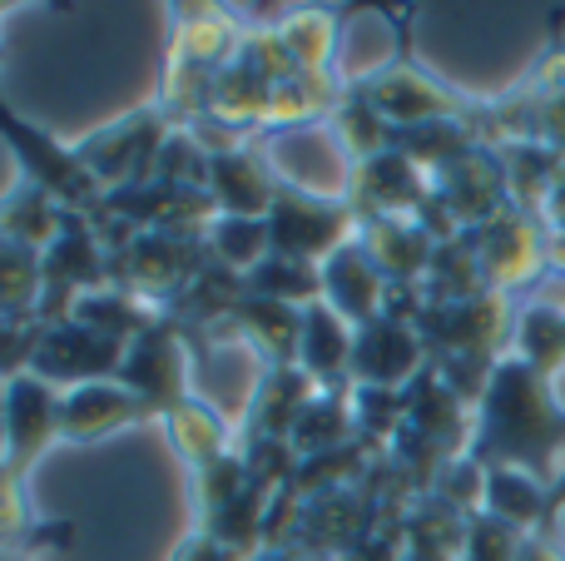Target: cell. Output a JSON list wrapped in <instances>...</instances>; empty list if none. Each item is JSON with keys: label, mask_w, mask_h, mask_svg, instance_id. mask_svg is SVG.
<instances>
[{"label": "cell", "mask_w": 565, "mask_h": 561, "mask_svg": "<svg viewBox=\"0 0 565 561\" xmlns=\"http://www.w3.org/2000/svg\"><path fill=\"white\" fill-rule=\"evenodd\" d=\"M209 268V244L199 234H164V229H139L109 254V288L145 298L159 314H174L184 294Z\"/></svg>", "instance_id": "6da1fadb"}, {"label": "cell", "mask_w": 565, "mask_h": 561, "mask_svg": "<svg viewBox=\"0 0 565 561\" xmlns=\"http://www.w3.org/2000/svg\"><path fill=\"white\" fill-rule=\"evenodd\" d=\"M254 145L282 189L348 204L358 159L348 155V145L338 139V129H332L328 119H322V125H298V129H268Z\"/></svg>", "instance_id": "7a4b0ae2"}, {"label": "cell", "mask_w": 565, "mask_h": 561, "mask_svg": "<svg viewBox=\"0 0 565 561\" xmlns=\"http://www.w3.org/2000/svg\"><path fill=\"white\" fill-rule=\"evenodd\" d=\"M0 139H6V149L15 155L20 179L40 184L50 199H60L65 209H75V214H95V209L105 204V184H99V179L79 165L75 149L55 145L45 129L25 125V119H20L6 99H0Z\"/></svg>", "instance_id": "3957f363"}, {"label": "cell", "mask_w": 565, "mask_h": 561, "mask_svg": "<svg viewBox=\"0 0 565 561\" xmlns=\"http://www.w3.org/2000/svg\"><path fill=\"white\" fill-rule=\"evenodd\" d=\"M189 368H194V343H189V334L174 324V318H164V324H154L149 334H139L135 343L125 348L119 383H125L154 417H164L179 398L194 393Z\"/></svg>", "instance_id": "277c9868"}, {"label": "cell", "mask_w": 565, "mask_h": 561, "mask_svg": "<svg viewBox=\"0 0 565 561\" xmlns=\"http://www.w3.org/2000/svg\"><path fill=\"white\" fill-rule=\"evenodd\" d=\"M358 209L338 204V199H312L298 189H282L268 209V239L274 254L282 258H302V264H322L328 254H338L342 244L358 239Z\"/></svg>", "instance_id": "5b68a950"}, {"label": "cell", "mask_w": 565, "mask_h": 561, "mask_svg": "<svg viewBox=\"0 0 565 561\" xmlns=\"http://www.w3.org/2000/svg\"><path fill=\"white\" fill-rule=\"evenodd\" d=\"M422 373H427V338H422V328L412 318L382 314L352 334V368H348L352 388H392V393H402Z\"/></svg>", "instance_id": "8992f818"}, {"label": "cell", "mask_w": 565, "mask_h": 561, "mask_svg": "<svg viewBox=\"0 0 565 561\" xmlns=\"http://www.w3.org/2000/svg\"><path fill=\"white\" fill-rule=\"evenodd\" d=\"M125 348L129 343H115V338L95 334V328L75 324V318H60V324H45V334H40V348H35L30 373L45 378V383L60 388V393H70V388L119 378Z\"/></svg>", "instance_id": "52a82bcc"}, {"label": "cell", "mask_w": 565, "mask_h": 561, "mask_svg": "<svg viewBox=\"0 0 565 561\" xmlns=\"http://www.w3.org/2000/svg\"><path fill=\"white\" fill-rule=\"evenodd\" d=\"M322 274V304L332 308V314H342L352 328H367L372 318L387 314V294L392 284L382 278V268L372 264V254L352 239V244H342L338 254H328L318 264Z\"/></svg>", "instance_id": "ba28073f"}, {"label": "cell", "mask_w": 565, "mask_h": 561, "mask_svg": "<svg viewBox=\"0 0 565 561\" xmlns=\"http://www.w3.org/2000/svg\"><path fill=\"white\" fill-rule=\"evenodd\" d=\"M6 433H10V457L6 467L25 473L50 443H60V388L45 378L20 373L6 383Z\"/></svg>", "instance_id": "9c48e42d"}, {"label": "cell", "mask_w": 565, "mask_h": 561, "mask_svg": "<svg viewBox=\"0 0 565 561\" xmlns=\"http://www.w3.org/2000/svg\"><path fill=\"white\" fill-rule=\"evenodd\" d=\"M209 194H214L218 214H244V219H268L278 199V179L264 165L258 145H234L209 155Z\"/></svg>", "instance_id": "30bf717a"}, {"label": "cell", "mask_w": 565, "mask_h": 561, "mask_svg": "<svg viewBox=\"0 0 565 561\" xmlns=\"http://www.w3.org/2000/svg\"><path fill=\"white\" fill-rule=\"evenodd\" d=\"M139 417H149V407L119 378L70 388V393H60V443H99Z\"/></svg>", "instance_id": "8fae6325"}, {"label": "cell", "mask_w": 565, "mask_h": 561, "mask_svg": "<svg viewBox=\"0 0 565 561\" xmlns=\"http://www.w3.org/2000/svg\"><path fill=\"white\" fill-rule=\"evenodd\" d=\"M358 89L372 99V109H377L392 129H407V125H427V119H451V115H457V99H451L437 80L417 75L412 65H387L382 75H372L367 85H358Z\"/></svg>", "instance_id": "7c38bea8"}, {"label": "cell", "mask_w": 565, "mask_h": 561, "mask_svg": "<svg viewBox=\"0 0 565 561\" xmlns=\"http://www.w3.org/2000/svg\"><path fill=\"white\" fill-rule=\"evenodd\" d=\"M352 334L358 328L342 314H332L328 304H308L302 308V338H298V368L312 378L318 388H352L348 368H352Z\"/></svg>", "instance_id": "4fadbf2b"}, {"label": "cell", "mask_w": 565, "mask_h": 561, "mask_svg": "<svg viewBox=\"0 0 565 561\" xmlns=\"http://www.w3.org/2000/svg\"><path fill=\"white\" fill-rule=\"evenodd\" d=\"M159 423H164V433H169V447H174V453L184 457L194 473H204V467L224 463V457L234 453V433H228V417L218 413L209 398H199V393L179 398V403L169 407Z\"/></svg>", "instance_id": "5bb4252c"}, {"label": "cell", "mask_w": 565, "mask_h": 561, "mask_svg": "<svg viewBox=\"0 0 565 561\" xmlns=\"http://www.w3.org/2000/svg\"><path fill=\"white\" fill-rule=\"evenodd\" d=\"M358 443V423H352V388H318L302 407L298 427H292L288 447L298 453V463L308 457H328Z\"/></svg>", "instance_id": "9a60e30c"}, {"label": "cell", "mask_w": 565, "mask_h": 561, "mask_svg": "<svg viewBox=\"0 0 565 561\" xmlns=\"http://www.w3.org/2000/svg\"><path fill=\"white\" fill-rule=\"evenodd\" d=\"M274 35H278L282 55H288L292 75H332L338 35H342L338 15H328V10H288Z\"/></svg>", "instance_id": "2e32d148"}, {"label": "cell", "mask_w": 565, "mask_h": 561, "mask_svg": "<svg viewBox=\"0 0 565 561\" xmlns=\"http://www.w3.org/2000/svg\"><path fill=\"white\" fill-rule=\"evenodd\" d=\"M60 219H65V204L50 199L40 184L20 179L6 199H0V239H15V244H30L45 254L60 234Z\"/></svg>", "instance_id": "e0dca14e"}, {"label": "cell", "mask_w": 565, "mask_h": 561, "mask_svg": "<svg viewBox=\"0 0 565 561\" xmlns=\"http://www.w3.org/2000/svg\"><path fill=\"white\" fill-rule=\"evenodd\" d=\"M204 244H209V258L238 278H248L268 254H274L268 219H244V214H218L214 224L204 229Z\"/></svg>", "instance_id": "ac0fdd59"}, {"label": "cell", "mask_w": 565, "mask_h": 561, "mask_svg": "<svg viewBox=\"0 0 565 561\" xmlns=\"http://www.w3.org/2000/svg\"><path fill=\"white\" fill-rule=\"evenodd\" d=\"M40 298H45L40 248L0 239V318H40Z\"/></svg>", "instance_id": "d6986e66"}, {"label": "cell", "mask_w": 565, "mask_h": 561, "mask_svg": "<svg viewBox=\"0 0 565 561\" xmlns=\"http://www.w3.org/2000/svg\"><path fill=\"white\" fill-rule=\"evenodd\" d=\"M244 288H248V294H258V298H274V304L308 308V304H318V298H322V274H318V264L268 254L264 264L244 278Z\"/></svg>", "instance_id": "ffe728a7"}, {"label": "cell", "mask_w": 565, "mask_h": 561, "mask_svg": "<svg viewBox=\"0 0 565 561\" xmlns=\"http://www.w3.org/2000/svg\"><path fill=\"white\" fill-rule=\"evenodd\" d=\"M487 507L497 522H507L521 532L526 522L541 517V487L531 483V477H521L516 467H497V473L487 477Z\"/></svg>", "instance_id": "44dd1931"}, {"label": "cell", "mask_w": 565, "mask_h": 561, "mask_svg": "<svg viewBox=\"0 0 565 561\" xmlns=\"http://www.w3.org/2000/svg\"><path fill=\"white\" fill-rule=\"evenodd\" d=\"M10 457V433H6V383H0V467Z\"/></svg>", "instance_id": "7402d4cb"}, {"label": "cell", "mask_w": 565, "mask_h": 561, "mask_svg": "<svg viewBox=\"0 0 565 561\" xmlns=\"http://www.w3.org/2000/svg\"><path fill=\"white\" fill-rule=\"evenodd\" d=\"M521 561H551L546 552H536V547H526V552H521Z\"/></svg>", "instance_id": "603a6c76"}]
</instances>
